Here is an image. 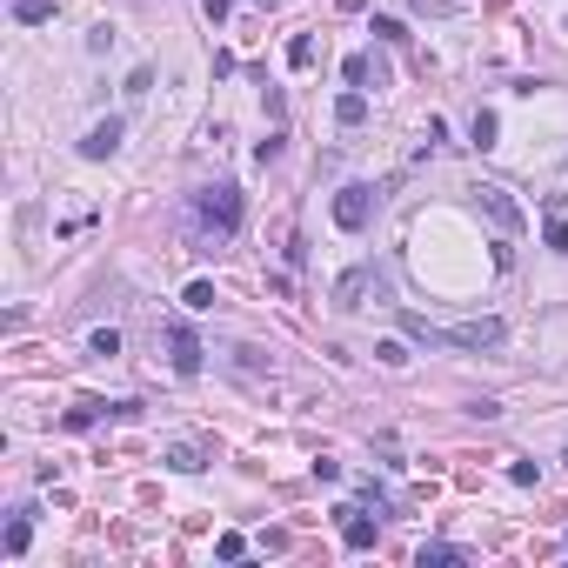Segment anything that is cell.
Returning <instances> with one entry per match:
<instances>
[{"label": "cell", "instance_id": "cell-1", "mask_svg": "<svg viewBox=\"0 0 568 568\" xmlns=\"http://www.w3.org/2000/svg\"><path fill=\"white\" fill-rule=\"evenodd\" d=\"M402 328H408V342H421V348H502V342H509V328H502L495 314H481V321H455V328H434L428 314H402Z\"/></svg>", "mask_w": 568, "mask_h": 568}, {"label": "cell", "instance_id": "cell-2", "mask_svg": "<svg viewBox=\"0 0 568 568\" xmlns=\"http://www.w3.org/2000/svg\"><path fill=\"white\" fill-rule=\"evenodd\" d=\"M395 301V281L388 268H374V261H361V268H348L342 281H334V308L355 314V308H388Z\"/></svg>", "mask_w": 568, "mask_h": 568}, {"label": "cell", "instance_id": "cell-3", "mask_svg": "<svg viewBox=\"0 0 568 568\" xmlns=\"http://www.w3.org/2000/svg\"><path fill=\"white\" fill-rule=\"evenodd\" d=\"M241 214H248V201H241V188L234 180H208V188H201L195 195V221L208 227L214 241H227L241 227Z\"/></svg>", "mask_w": 568, "mask_h": 568}, {"label": "cell", "instance_id": "cell-4", "mask_svg": "<svg viewBox=\"0 0 568 568\" xmlns=\"http://www.w3.org/2000/svg\"><path fill=\"white\" fill-rule=\"evenodd\" d=\"M374 214H381V188H374V180H348L342 195H334V227H342V234H361Z\"/></svg>", "mask_w": 568, "mask_h": 568}, {"label": "cell", "instance_id": "cell-5", "mask_svg": "<svg viewBox=\"0 0 568 568\" xmlns=\"http://www.w3.org/2000/svg\"><path fill=\"white\" fill-rule=\"evenodd\" d=\"M468 201H475V214H488L502 234H522V208H515L509 188H495V180H481V188H468Z\"/></svg>", "mask_w": 568, "mask_h": 568}, {"label": "cell", "instance_id": "cell-6", "mask_svg": "<svg viewBox=\"0 0 568 568\" xmlns=\"http://www.w3.org/2000/svg\"><path fill=\"white\" fill-rule=\"evenodd\" d=\"M161 342H167V368H174L180 381H195V374H201V342H195V328H188V321H167Z\"/></svg>", "mask_w": 568, "mask_h": 568}, {"label": "cell", "instance_id": "cell-7", "mask_svg": "<svg viewBox=\"0 0 568 568\" xmlns=\"http://www.w3.org/2000/svg\"><path fill=\"white\" fill-rule=\"evenodd\" d=\"M120 134H127V120L120 114H107V120H94L88 134H81V154H88V161H107V154L120 148Z\"/></svg>", "mask_w": 568, "mask_h": 568}, {"label": "cell", "instance_id": "cell-8", "mask_svg": "<svg viewBox=\"0 0 568 568\" xmlns=\"http://www.w3.org/2000/svg\"><path fill=\"white\" fill-rule=\"evenodd\" d=\"M334 515H342V541H348L355 555L381 541V522H374V515H361V509H334Z\"/></svg>", "mask_w": 568, "mask_h": 568}, {"label": "cell", "instance_id": "cell-9", "mask_svg": "<svg viewBox=\"0 0 568 568\" xmlns=\"http://www.w3.org/2000/svg\"><path fill=\"white\" fill-rule=\"evenodd\" d=\"M27 541H34V509H14V522H7V541H0V549H7V555H27Z\"/></svg>", "mask_w": 568, "mask_h": 568}, {"label": "cell", "instance_id": "cell-10", "mask_svg": "<svg viewBox=\"0 0 568 568\" xmlns=\"http://www.w3.org/2000/svg\"><path fill=\"white\" fill-rule=\"evenodd\" d=\"M348 88H381V67H374V54H348Z\"/></svg>", "mask_w": 568, "mask_h": 568}, {"label": "cell", "instance_id": "cell-11", "mask_svg": "<svg viewBox=\"0 0 568 568\" xmlns=\"http://www.w3.org/2000/svg\"><path fill=\"white\" fill-rule=\"evenodd\" d=\"M334 120H342V127H361V120H368V94H361V88H348L342 101H334Z\"/></svg>", "mask_w": 568, "mask_h": 568}, {"label": "cell", "instance_id": "cell-12", "mask_svg": "<svg viewBox=\"0 0 568 568\" xmlns=\"http://www.w3.org/2000/svg\"><path fill=\"white\" fill-rule=\"evenodd\" d=\"M14 20L20 27H47V20H54V0H14Z\"/></svg>", "mask_w": 568, "mask_h": 568}, {"label": "cell", "instance_id": "cell-13", "mask_svg": "<svg viewBox=\"0 0 568 568\" xmlns=\"http://www.w3.org/2000/svg\"><path fill=\"white\" fill-rule=\"evenodd\" d=\"M415 562H421V568H449V562H462V549H455V541H421Z\"/></svg>", "mask_w": 568, "mask_h": 568}, {"label": "cell", "instance_id": "cell-14", "mask_svg": "<svg viewBox=\"0 0 568 568\" xmlns=\"http://www.w3.org/2000/svg\"><path fill=\"white\" fill-rule=\"evenodd\" d=\"M167 468H174V475H201V449L174 441V449H167Z\"/></svg>", "mask_w": 568, "mask_h": 568}, {"label": "cell", "instance_id": "cell-15", "mask_svg": "<svg viewBox=\"0 0 568 568\" xmlns=\"http://www.w3.org/2000/svg\"><path fill=\"white\" fill-rule=\"evenodd\" d=\"M180 301H188V314H208L221 295H214V281H188V295H180Z\"/></svg>", "mask_w": 568, "mask_h": 568}, {"label": "cell", "instance_id": "cell-16", "mask_svg": "<svg viewBox=\"0 0 568 568\" xmlns=\"http://www.w3.org/2000/svg\"><path fill=\"white\" fill-rule=\"evenodd\" d=\"M495 127H502V120H495V107H475V127H468V134H475V148H495Z\"/></svg>", "mask_w": 568, "mask_h": 568}, {"label": "cell", "instance_id": "cell-17", "mask_svg": "<svg viewBox=\"0 0 568 568\" xmlns=\"http://www.w3.org/2000/svg\"><path fill=\"white\" fill-rule=\"evenodd\" d=\"M368 34H374V41H388V47H402V41H408V27H402V20H388V14H374V27H368Z\"/></svg>", "mask_w": 568, "mask_h": 568}, {"label": "cell", "instance_id": "cell-18", "mask_svg": "<svg viewBox=\"0 0 568 568\" xmlns=\"http://www.w3.org/2000/svg\"><path fill=\"white\" fill-rule=\"evenodd\" d=\"M288 67H314V34H295V41H288Z\"/></svg>", "mask_w": 568, "mask_h": 568}, {"label": "cell", "instance_id": "cell-19", "mask_svg": "<svg viewBox=\"0 0 568 568\" xmlns=\"http://www.w3.org/2000/svg\"><path fill=\"white\" fill-rule=\"evenodd\" d=\"M214 555H221V562H241V555H248V535H234V528H227V535L214 541Z\"/></svg>", "mask_w": 568, "mask_h": 568}, {"label": "cell", "instance_id": "cell-20", "mask_svg": "<svg viewBox=\"0 0 568 568\" xmlns=\"http://www.w3.org/2000/svg\"><path fill=\"white\" fill-rule=\"evenodd\" d=\"M541 234H549L555 255H568V221H562V214H549V227H541Z\"/></svg>", "mask_w": 568, "mask_h": 568}, {"label": "cell", "instance_id": "cell-21", "mask_svg": "<svg viewBox=\"0 0 568 568\" xmlns=\"http://www.w3.org/2000/svg\"><path fill=\"white\" fill-rule=\"evenodd\" d=\"M88 348H94V355H120V334H114V328H94Z\"/></svg>", "mask_w": 568, "mask_h": 568}, {"label": "cell", "instance_id": "cell-22", "mask_svg": "<svg viewBox=\"0 0 568 568\" xmlns=\"http://www.w3.org/2000/svg\"><path fill=\"white\" fill-rule=\"evenodd\" d=\"M355 495H361V509H374V515H388V495L374 488V481H361V488H355Z\"/></svg>", "mask_w": 568, "mask_h": 568}, {"label": "cell", "instance_id": "cell-23", "mask_svg": "<svg viewBox=\"0 0 568 568\" xmlns=\"http://www.w3.org/2000/svg\"><path fill=\"white\" fill-rule=\"evenodd\" d=\"M154 88V67H134V74H127V94H134V101H141V94H148Z\"/></svg>", "mask_w": 568, "mask_h": 568}, {"label": "cell", "instance_id": "cell-24", "mask_svg": "<svg viewBox=\"0 0 568 568\" xmlns=\"http://www.w3.org/2000/svg\"><path fill=\"white\" fill-rule=\"evenodd\" d=\"M421 14H455V0H415Z\"/></svg>", "mask_w": 568, "mask_h": 568}, {"label": "cell", "instance_id": "cell-25", "mask_svg": "<svg viewBox=\"0 0 568 568\" xmlns=\"http://www.w3.org/2000/svg\"><path fill=\"white\" fill-rule=\"evenodd\" d=\"M227 7H234V0H201V14H208V20H221Z\"/></svg>", "mask_w": 568, "mask_h": 568}, {"label": "cell", "instance_id": "cell-26", "mask_svg": "<svg viewBox=\"0 0 568 568\" xmlns=\"http://www.w3.org/2000/svg\"><path fill=\"white\" fill-rule=\"evenodd\" d=\"M334 7H342V14H361V7H368V0H334Z\"/></svg>", "mask_w": 568, "mask_h": 568}]
</instances>
